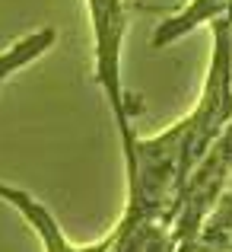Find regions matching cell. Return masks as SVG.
<instances>
[{
	"label": "cell",
	"instance_id": "8992f818",
	"mask_svg": "<svg viewBox=\"0 0 232 252\" xmlns=\"http://www.w3.org/2000/svg\"><path fill=\"white\" fill-rule=\"evenodd\" d=\"M223 16H226V19H229V23H232V3L226 6V13H223Z\"/></svg>",
	"mask_w": 232,
	"mask_h": 252
},
{
	"label": "cell",
	"instance_id": "5b68a950",
	"mask_svg": "<svg viewBox=\"0 0 232 252\" xmlns=\"http://www.w3.org/2000/svg\"><path fill=\"white\" fill-rule=\"evenodd\" d=\"M54 38H57V32L51 29V26H45L42 32H32V35L19 38L13 48L0 51V83H3L10 74H16L19 67H26V64H32L35 58H42L45 51L54 45Z\"/></svg>",
	"mask_w": 232,
	"mask_h": 252
},
{
	"label": "cell",
	"instance_id": "6da1fadb",
	"mask_svg": "<svg viewBox=\"0 0 232 252\" xmlns=\"http://www.w3.org/2000/svg\"><path fill=\"white\" fill-rule=\"evenodd\" d=\"M213 51L204 93L184 118L156 137H137L128 169V208L124 220H156L172 227L184 185L213 141L232 118V23L216 16L210 23Z\"/></svg>",
	"mask_w": 232,
	"mask_h": 252
},
{
	"label": "cell",
	"instance_id": "3957f363",
	"mask_svg": "<svg viewBox=\"0 0 232 252\" xmlns=\"http://www.w3.org/2000/svg\"><path fill=\"white\" fill-rule=\"evenodd\" d=\"M105 252H181L169 227L156 220H118Z\"/></svg>",
	"mask_w": 232,
	"mask_h": 252
},
{
	"label": "cell",
	"instance_id": "7a4b0ae2",
	"mask_svg": "<svg viewBox=\"0 0 232 252\" xmlns=\"http://www.w3.org/2000/svg\"><path fill=\"white\" fill-rule=\"evenodd\" d=\"M0 198H3L6 204H13V208H16L19 214L32 223V230L38 233L45 252H105V249H108V243H111V233H105L99 243H89V246H74V243L64 236L61 223L54 220V214H51V211L45 208L38 198H32L29 191L16 189V185L0 182Z\"/></svg>",
	"mask_w": 232,
	"mask_h": 252
},
{
	"label": "cell",
	"instance_id": "277c9868",
	"mask_svg": "<svg viewBox=\"0 0 232 252\" xmlns=\"http://www.w3.org/2000/svg\"><path fill=\"white\" fill-rule=\"evenodd\" d=\"M226 6H229V0H191L175 16L159 23V29L153 32V45L156 48H165V45L178 42V38H184L191 29H197V26H204V23H213L216 16H223Z\"/></svg>",
	"mask_w": 232,
	"mask_h": 252
},
{
	"label": "cell",
	"instance_id": "52a82bcc",
	"mask_svg": "<svg viewBox=\"0 0 232 252\" xmlns=\"http://www.w3.org/2000/svg\"><path fill=\"white\" fill-rule=\"evenodd\" d=\"M226 195H232V185H229V191H226Z\"/></svg>",
	"mask_w": 232,
	"mask_h": 252
}]
</instances>
